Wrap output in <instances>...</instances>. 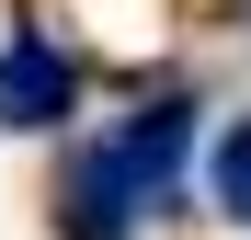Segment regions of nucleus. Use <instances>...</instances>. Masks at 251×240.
I'll return each mask as SVG.
<instances>
[{"instance_id":"f257e3e1","label":"nucleus","mask_w":251,"mask_h":240,"mask_svg":"<svg viewBox=\"0 0 251 240\" xmlns=\"http://www.w3.org/2000/svg\"><path fill=\"white\" fill-rule=\"evenodd\" d=\"M69 92H80V69L57 57V34H12V46H0V126H12V137L57 126Z\"/></svg>"},{"instance_id":"f03ea898","label":"nucleus","mask_w":251,"mask_h":240,"mask_svg":"<svg viewBox=\"0 0 251 240\" xmlns=\"http://www.w3.org/2000/svg\"><path fill=\"white\" fill-rule=\"evenodd\" d=\"M183 137H194V126H183V103H149L103 160L126 172V194H137V206H172V183H183Z\"/></svg>"},{"instance_id":"7ed1b4c3","label":"nucleus","mask_w":251,"mask_h":240,"mask_svg":"<svg viewBox=\"0 0 251 240\" xmlns=\"http://www.w3.org/2000/svg\"><path fill=\"white\" fill-rule=\"evenodd\" d=\"M137 217H149V206L126 194V172L92 149V160L69 172V229H80V240H137Z\"/></svg>"},{"instance_id":"20e7f679","label":"nucleus","mask_w":251,"mask_h":240,"mask_svg":"<svg viewBox=\"0 0 251 240\" xmlns=\"http://www.w3.org/2000/svg\"><path fill=\"white\" fill-rule=\"evenodd\" d=\"M205 194H217V206L251 229V114H240V126H228L217 149H205Z\"/></svg>"}]
</instances>
